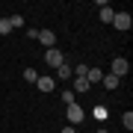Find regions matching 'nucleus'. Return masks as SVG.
I'll use <instances>...</instances> for the list:
<instances>
[{"mask_svg":"<svg viewBox=\"0 0 133 133\" xmlns=\"http://www.w3.org/2000/svg\"><path fill=\"white\" fill-rule=\"evenodd\" d=\"M9 27L15 30V27H24V18H21V15H12L9 18Z\"/></svg>","mask_w":133,"mask_h":133,"instance_id":"obj_15","label":"nucleus"},{"mask_svg":"<svg viewBox=\"0 0 133 133\" xmlns=\"http://www.w3.org/2000/svg\"><path fill=\"white\" fill-rule=\"evenodd\" d=\"M62 133H77V127H62Z\"/></svg>","mask_w":133,"mask_h":133,"instance_id":"obj_19","label":"nucleus"},{"mask_svg":"<svg viewBox=\"0 0 133 133\" xmlns=\"http://www.w3.org/2000/svg\"><path fill=\"white\" fill-rule=\"evenodd\" d=\"M98 6H101V12H98V15H101V21H104V24H112V18H115V9H109V6L104 3V0H101Z\"/></svg>","mask_w":133,"mask_h":133,"instance_id":"obj_7","label":"nucleus"},{"mask_svg":"<svg viewBox=\"0 0 133 133\" xmlns=\"http://www.w3.org/2000/svg\"><path fill=\"white\" fill-rule=\"evenodd\" d=\"M12 27H9V18H0V36H9Z\"/></svg>","mask_w":133,"mask_h":133,"instance_id":"obj_12","label":"nucleus"},{"mask_svg":"<svg viewBox=\"0 0 133 133\" xmlns=\"http://www.w3.org/2000/svg\"><path fill=\"white\" fill-rule=\"evenodd\" d=\"M95 133H107V127H98V130H95Z\"/></svg>","mask_w":133,"mask_h":133,"instance_id":"obj_20","label":"nucleus"},{"mask_svg":"<svg viewBox=\"0 0 133 133\" xmlns=\"http://www.w3.org/2000/svg\"><path fill=\"white\" fill-rule=\"evenodd\" d=\"M107 115H109V112H107V107H95V118H98V121H104Z\"/></svg>","mask_w":133,"mask_h":133,"instance_id":"obj_16","label":"nucleus"},{"mask_svg":"<svg viewBox=\"0 0 133 133\" xmlns=\"http://www.w3.org/2000/svg\"><path fill=\"white\" fill-rule=\"evenodd\" d=\"M36 38H38V42H42L48 50H50V48H56V33H53V30H38V36H36Z\"/></svg>","mask_w":133,"mask_h":133,"instance_id":"obj_4","label":"nucleus"},{"mask_svg":"<svg viewBox=\"0 0 133 133\" xmlns=\"http://www.w3.org/2000/svg\"><path fill=\"white\" fill-rule=\"evenodd\" d=\"M121 121H124V127H127V130H133V112H124Z\"/></svg>","mask_w":133,"mask_h":133,"instance_id":"obj_18","label":"nucleus"},{"mask_svg":"<svg viewBox=\"0 0 133 133\" xmlns=\"http://www.w3.org/2000/svg\"><path fill=\"white\" fill-rule=\"evenodd\" d=\"M62 104H74V92H71V89L62 92Z\"/></svg>","mask_w":133,"mask_h":133,"instance_id":"obj_17","label":"nucleus"},{"mask_svg":"<svg viewBox=\"0 0 133 133\" xmlns=\"http://www.w3.org/2000/svg\"><path fill=\"white\" fill-rule=\"evenodd\" d=\"M127 71H130V62L124 59V56H115V59H112V71H109V74H115V77L121 80V77L127 74Z\"/></svg>","mask_w":133,"mask_h":133,"instance_id":"obj_3","label":"nucleus"},{"mask_svg":"<svg viewBox=\"0 0 133 133\" xmlns=\"http://www.w3.org/2000/svg\"><path fill=\"white\" fill-rule=\"evenodd\" d=\"M86 74H89V65H83V62H80V65L74 68V77H83V80H86Z\"/></svg>","mask_w":133,"mask_h":133,"instance_id":"obj_13","label":"nucleus"},{"mask_svg":"<svg viewBox=\"0 0 133 133\" xmlns=\"http://www.w3.org/2000/svg\"><path fill=\"white\" fill-rule=\"evenodd\" d=\"M36 86H38V92H44V95H48V92L56 89V80H53V77H38Z\"/></svg>","mask_w":133,"mask_h":133,"instance_id":"obj_6","label":"nucleus"},{"mask_svg":"<svg viewBox=\"0 0 133 133\" xmlns=\"http://www.w3.org/2000/svg\"><path fill=\"white\" fill-rule=\"evenodd\" d=\"M74 92H89V80H83V77H74Z\"/></svg>","mask_w":133,"mask_h":133,"instance_id":"obj_10","label":"nucleus"},{"mask_svg":"<svg viewBox=\"0 0 133 133\" xmlns=\"http://www.w3.org/2000/svg\"><path fill=\"white\" fill-rule=\"evenodd\" d=\"M65 115H68V121H71V124H80V121L86 118V112H83L80 104H68V107H65Z\"/></svg>","mask_w":133,"mask_h":133,"instance_id":"obj_2","label":"nucleus"},{"mask_svg":"<svg viewBox=\"0 0 133 133\" xmlns=\"http://www.w3.org/2000/svg\"><path fill=\"white\" fill-rule=\"evenodd\" d=\"M112 27L115 30H121V33H127V30L133 27V18L127 12H115V18H112Z\"/></svg>","mask_w":133,"mask_h":133,"instance_id":"obj_1","label":"nucleus"},{"mask_svg":"<svg viewBox=\"0 0 133 133\" xmlns=\"http://www.w3.org/2000/svg\"><path fill=\"white\" fill-rule=\"evenodd\" d=\"M101 77H104V71H101V68H89L86 80H89V86H92V83H101Z\"/></svg>","mask_w":133,"mask_h":133,"instance_id":"obj_9","label":"nucleus"},{"mask_svg":"<svg viewBox=\"0 0 133 133\" xmlns=\"http://www.w3.org/2000/svg\"><path fill=\"white\" fill-rule=\"evenodd\" d=\"M56 74L62 77V80H68V77H71V74H74V68H71V65H65V62H62V65L56 68Z\"/></svg>","mask_w":133,"mask_h":133,"instance_id":"obj_11","label":"nucleus"},{"mask_svg":"<svg viewBox=\"0 0 133 133\" xmlns=\"http://www.w3.org/2000/svg\"><path fill=\"white\" fill-rule=\"evenodd\" d=\"M24 80H30V83H36V80H38L36 68H24Z\"/></svg>","mask_w":133,"mask_h":133,"instance_id":"obj_14","label":"nucleus"},{"mask_svg":"<svg viewBox=\"0 0 133 133\" xmlns=\"http://www.w3.org/2000/svg\"><path fill=\"white\" fill-rule=\"evenodd\" d=\"M44 62H48V65H50V68H59V65H62V62H65V56H62V53H59L56 48H50L48 53H44Z\"/></svg>","mask_w":133,"mask_h":133,"instance_id":"obj_5","label":"nucleus"},{"mask_svg":"<svg viewBox=\"0 0 133 133\" xmlns=\"http://www.w3.org/2000/svg\"><path fill=\"white\" fill-rule=\"evenodd\" d=\"M101 83H104L107 89H118V83H121V80H118L115 74H104V77H101Z\"/></svg>","mask_w":133,"mask_h":133,"instance_id":"obj_8","label":"nucleus"}]
</instances>
